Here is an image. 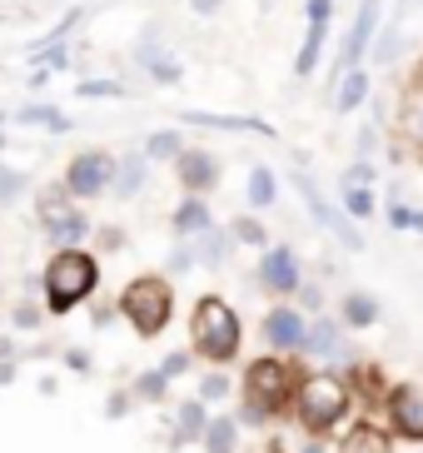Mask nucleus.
<instances>
[{
    "label": "nucleus",
    "mask_w": 423,
    "mask_h": 453,
    "mask_svg": "<svg viewBox=\"0 0 423 453\" xmlns=\"http://www.w3.org/2000/svg\"><path fill=\"white\" fill-rule=\"evenodd\" d=\"M189 265H199L195 250H170V269H174V274H180V269H189Z\"/></svg>",
    "instance_id": "50"
},
{
    "label": "nucleus",
    "mask_w": 423,
    "mask_h": 453,
    "mask_svg": "<svg viewBox=\"0 0 423 453\" xmlns=\"http://www.w3.org/2000/svg\"><path fill=\"white\" fill-rule=\"evenodd\" d=\"M130 394H110V403H105V418H125V413H130Z\"/></svg>",
    "instance_id": "48"
},
{
    "label": "nucleus",
    "mask_w": 423,
    "mask_h": 453,
    "mask_svg": "<svg viewBox=\"0 0 423 453\" xmlns=\"http://www.w3.org/2000/svg\"><path fill=\"white\" fill-rule=\"evenodd\" d=\"M145 75H150V81H155V85H174V81H180V75H185V70L174 65L170 55H159V60H150V65H145Z\"/></svg>",
    "instance_id": "38"
},
{
    "label": "nucleus",
    "mask_w": 423,
    "mask_h": 453,
    "mask_svg": "<svg viewBox=\"0 0 423 453\" xmlns=\"http://www.w3.org/2000/svg\"><path fill=\"white\" fill-rule=\"evenodd\" d=\"M119 314L135 324V334L155 339V334L170 324V314H174L170 280H165V274H140V280H130L125 294H119Z\"/></svg>",
    "instance_id": "4"
},
{
    "label": "nucleus",
    "mask_w": 423,
    "mask_h": 453,
    "mask_svg": "<svg viewBox=\"0 0 423 453\" xmlns=\"http://www.w3.org/2000/svg\"><path fill=\"white\" fill-rule=\"evenodd\" d=\"M388 225H394V229H419V234H423V210H409V204L388 200Z\"/></svg>",
    "instance_id": "36"
},
{
    "label": "nucleus",
    "mask_w": 423,
    "mask_h": 453,
    "mask_svg": "<svg viewBox=\"0 0 423 453\" xmlns=\"http://www.w3.org/2000/svg\"><path fill=\"white\" fill-rule=\"evenodd\" d=\"M100 250H105V254H119V250H125V229L105 225V229H100Z\"/></svg>",
    "instance_id": "43"
},
{
    "label": "nucleus",
    "mask_w": 423,
    "mask_h": 453,
    "mask_svg": "<svg viewBox=\"0 0 423 453\" xmlns=\"http://www.w3.org/2000/svg\"><path fill=\"white\" fill-rule=\"evenodd\" d=\"M189 354L185 349H174V354H165V364H159V373H165V379H180V373H189Z\"/></svg>",
    "instance_id": "39"
},
{
    "label": "nucleus",
    "mask_w": 423,
    "mask_h": 453,
    "mask_svg": "<svg viewBox=\"0 0 423 453\" xmlns=\"http://www.w3.org/2000/svg\"><path fill=\"white\" fill-rule=\"evenodd\" d=\"M349 384L339 373H304L299 379V394H294V418L309 428V434H329L339 418L349 413Z\"/></svg>",
    "instance_id": "3"
},
{
    "label": "nucleus",
    "mask_w": 423,
    "mask_h": 453,
    "mask_svg": "<svg viewBox=\"0 0 423 453\" xmlns=\"http://www.w3.org/2000/svg\"><path fill=\"white\" fill-rule=\"evenodd\" d=\"M294 294H299V304H304L309 314H319V309H324V289H319V284H299Z\"/></svg>",
    "instance_id": "42"
},
{
    "label": "nucleus",
    "mask_w": 423,
    "mask_h": 453,
    "mask_svg": "<svg viewBox=\"0 0 423 453\" xmlns=\"http://www.w3.org/2000/svg\"><path fill=\"white\" fill-rule=\"evenodd\" d=\"M180 125H204V130H244V134H265V140H274V125H265L259 115H214V110H185L180 115Z\"/></svg>",
    "instance_id": "13"
},
{
    "label": "nucleus",
    "mask_w": 423,
    "mask_h": 453,
    "mask_svg": "<svg viewBox=\"0 0 423 453\" xmlns=\"http://www.w3.org/2000/svg\"><path fill=\"white\" fill-rule=\"evenodd\" d=\"M20 189H26V174L11 170V165H0V204H15L20 200Z\"/></svg>",
    "instance_id": "37"
},
{
    "label": "nucleus",
    "mask_w": 423,
    "mask_h": 453,
    "mask_svg": "<svg viewBox=\"0 0 423 453\" xmlns=\"http://www.w3.org/2000/svg\"><path fill=\"white\" fill-rule=\"evenodd\" d=\"M229 250H235L229 225L225 229H204V234H199V244H195V259H199V265H210V269H219L229 259Z\"/></svg>",
    "instance_id": "24"
},
{
    "label": "nucleus",
    "mask_w": 423,
    "mask_h": 453,
    "mask_svg": "<svg viewBox=\"0 0 423 453\" xmlns=\"http://www.w3.org/2000/svg\"><path fill=\"white\" fill-rule=\"evenodd\" d=\"M45 234H50V244H60V250H70V244H80L85 240V234H90V219H85V214H70V219H60V225L55 229H45Z\"/></svg>",
    "instance_id": "30"
},
{
    "label": "nucleus",
    "mask_w": 423,
    "mask_h": 453,
    "mask_svg": "<svg viewBox=\"0 0 423 453\" xmlns=\"http://www.w3.org/2000/svg\"><path fill=\"white\" fill-rule=\"evenodd\" d=\"M180 150H185V134H180V130H155L140 155H145L150 165H165V160L174 165V160H180Z\"/></svg>",
    "instance_id": "26"
},
{
    "label": "nucleus",
    "mask_w": 423,
    "mask_h": 453,
    "mask_svg": "<svg viewBox=\"0 0 423 453\" xmlns=\"http://www.w3.org/2000/svg\"><path fill=\"white\" fill-rule=\"evenodd\" d=\"M65 369L70 373H90V354H85V349H65Z\"/></svg>",
    "instance_id": "47"
},
{
    "label": "nucleus",
    "mask_w": 423,
    "mask_h": 453,
    "mask_svg": "<svg viewBox=\"0 0 423 453\" xmlns=\"http://www.w3.org/2000/svg\"><path fill=\"white\" fill-rule=\"evenodd\" d=\"M334 85H339V90H334V110H339V115L358 110V105L373 95V81H369V70H364V65H358V70H344Z\"/></svg>",
    "instance_id": "16"
},
{
    "label": "nucleus",
    "mask_w": 423,
    "mask_h": 453,
    "mask_svg": "<svg viewBox=\"0 0 423 453\" xmlns=\"http://www.w3.org/2000/svg\"><path fill=\"white\" fill-rule=\"evenodd\" d=\"M15 329H40V309L35 304H20V309H15Z\"/></svg>",
    "instance_id": "46"
},
{
    "label": "nucleus",
    "mask_w": 423,
    "mask_h": 453,
    "mask_svg": "<svg viewBox=\"0 0 423 453\" xmlns=\"http://www.w3.org/2000/svg\"><path fill=\"white\" fill-rule=\"evenodd\" d=\"M165 394H170V379L159 369H150V373H140L135 379V399H145V403H165Z\"/></svg>",
    "instance_id": "31"
},
{
    "label": "nucleus",
    "mask_w": 423,
    "mask_h": 453,
    "mask_svg": "<svg viewBox=\"0 0 423 453\" xmlns=\"http://www.w3.org/2000/svg\"><path fill=\"white\" fill-rule=\"evenodd\" d=\"M199 399H204V403L229 399V373H225V369H210V373H204V379H199Z\"/></svg>",
    "instance_id": "35"
},
{
    "label": "nucleus",
    "mask_w": 423,
    "mask_h": 453,
    "mask_svg": "<svg viewBox=\"0 0 423 453\" xmlns=\"http://www.w3.org/2000/svg\"><path fill=\"white\" fill-rule=\"evenodd\" d=\"M373 150H379V120H373V125H364V130H358V155L369 160Z\"/></svg>",
    "instance_id": "44"
},
{
    "label": "nucleus",
    "mask_w": 423,
    "mask_h": 453,
    "mask_svg": "<svg viewBox=\"0 0 423 453\" xmlns=\"http://www.w3.org/2000/svg\"><path fill=\"white\" fill-rule=\"evenodd\" d=\"M304 329H309V324H304V309L274 304V309L265 314V339H269L274 349H299V344H304Z\"/></svg>",
    "instance_id": "12"
},
{
    "label": "nucleus",
    "mask_w": 423,
    "mask_h": 453,
    "mask_svg": "<svg viewBox=\"0 0 423 453\" xmlns=\"http://www.w3.org/2000/svg\"><path fill=\"white\" fill-rule=\"evenodd\" d=\"M299 354H314V359H329V364H354L358 354L344 344V319L334 324V319H309L304 329V344H299Z\"/></svg>",
    "instance_id": "9"
},
{
    "label": "nucleus",
    "mask_w": 423,
    "mask_h": 453,
    "mask_svg": "<svg viewBox=\"0 0 423 453\" xmlns=\"http://www.w3.org/2000/svg\"><path fill=\"white\" fill-rule=\"evenodd\" d=\"M334 15V0H304V20L309 26H329Z\"/></svg>",
    "instance_id": "40"
},
{
    "label": "nucleus",
    "mask_w": 423,
    "mask_h": 453,
    "mask_svg": "<svg viewBox=\"0 0 423 453\" xmlns=\"http://www.w3.org/2000/svg\"><path fill=\"white\" fill-rule=\"evenodd\" d=\"M344 214L349 219H369L373 214V189L369 185H344Z\"/></svg>",
    "instance_id": "33"
},
{
    "label": "nucleus",
    "mask_w": 423,
    "mask_h": 453,
    "mask_svg": "<svg viewBox=\"0 0 423 453\" xmlns=\"http://www.w3.org/2000/svg\"><path fill=\"white\" fill-rule=\"evenodd\" d=\"M189 339H195L199 359L229 364L239 354V344H244V324H239V314L225 304V299L204 294V299L195 304V319H189Z\"/></svg>",
    "instance_id": "1"
},
{
    "label": "nucleus",
    "mask_w": 423,
    "mask_h": 453,
    "mask_svg": "<svg viewBox=\"0 0 423 453\" xmlns=\"http://www.w3.org/2000/svg\"><path fill=\"white\" fill-rule=\"evenodd\" d=\"M373 180V160H364V155H358L354 165H349V174H344V185H369Z\"/></svg>",
    "instance_id": "41"
},
{
    "label": "nucleus",
    "mask_w": 423,
    "mask_h": 453,
    "mask_svg": "<svg viewBox=\"0 0 423 453\" xmlns=\"http://www.w3.org/2000/svg\"><path fill=\"white\" fill-rule=\"evenodd\" d=\"M115 155H105V150H85V155H75V160L65 165V189L75 195V200H100L110 185H115Z\"/></svg>",
    "instance_id": "6"
},
{
    "label": "nucleus",
    "mask_w": 423,
    "mask_h": 453,
    "mask_svg": "<svg viewBox=\"0 0 423 453\" xmlns=\"http://www.w3.org/2000/svg\"><path fill=\"white\" fill-rule=\"evenodd\" d=\"M294 185H299V195H304L309 214H314V219H319L324 229H339V225H344V214H339L329 200H324V189H319V180H314L309 170H294Z\"/></svg>",
    "instance_id": "15"
},
{
    "label": "nucleus",
    "mask_w": 423,
    "mask_h": 453,
    "mask_svg": "<svg viewBox=\"0 0 423 453\" xmlns=\"http://www.w3.org/2000/svg\"><path fill=\"white\" fill-rule=\"evenodd\" d=\"M204 424H210V413H204V399L180 403V409H174V428H170V449L199 443V439H204Z\"/></svg>",
    "instance_id": "14"
},
{
    "label": "nucleus",
    "mask_w": 423,
    "mask_h": 453,
    "mask_svg": "<svg viewBox=\"0 0 423 453\" xmlns=\"http://www.w3.org/2000/svg\"><path fill=\"white\" fill-rule=\"evenodd\" d=\"M189 11H195V15H204V20H214V15L225 11V0H189Z\"/></svg>",
    "instance_id": "49"
},
{
    "label": "nucleus",
    "mask_w": 423,
    "mask_h": 453,
    "mask_svg": "<svg viewBox=\"0 0 423 453\" xmlns=\"http://www.w3.org/2000/svg\"><path fill=\"white\" fill-rule=\"evenodd\" d=\"M75 95H80V100H125L130 85H119V81H80Z\"/></svg>",
    "instance_id": "32"
},
{
    "label": "nucleus",
    "mask_w": 423,
    "mask_h": 453,
    "mask_svg": "<svg viewBox=\"0 0 423 453\" xmlns=\"http://www.w3.org/2000/svg\"><path fill=\"white\" fill-rule=\"evenodd\" d=\"M324 45H329V26H309L304 30V45H299V55H294V75H299V81H309V75L319 70Z\"/></svg>",
    "instance_id": "23"
},
{
    "label": "nucleus",
    "mask_w": 423,
    "mask_h": 453,
    "mask_svg": "<svg viewBox=\"0 0 423 453\" xmlns=\"http://www.w3.org/2000/svg\"><path fill=\"white\" fill-rule=\"evenodd\" d=\"M413 5H419V0H398V15H404V11H413ZM398 15H394V20H398Z\"/></svg>",
    "instance_id": "53"
},
{
    "label": "nucleus",
    "mask_w": 423,
    "mask_h": 453,
    "mask_svg": "<svg viewBox=\"0 0 423 453\" xmlns=\"http://www.w3.org/2000/svg\"><path fill=\"white\" fill-rule=\"evenodd\" d=\"M0 150H5V134H0Z\"/></svg>",
    "instance_id": "55"
},
{
    "label": "nucleus",
    "mask_w": 423,
    "mask_h": 453,
    "mask_svg": "<svg viewBox=\"0 0 423 453\" xmlns=\"http://www.w3.org/2000/svg\"><path fill=\"white\" fill-rule=\"evenodd\" d=\"M373 35H379V0H364L358 15H354V26H349V35H344V45H339V70H334V81H339L344 70H358L369 60Z\"/></svg>",
    "instance_id": "8"
},
{
    "label": "nucleus",
    "mask_w": 423,
    "mask_h": 453,
    "mask_svg": "<svg viewBox=\"0 0 423 453\" xmlns=\"http://www.w3.org/2000/svg\"><path fill=\"white\" fill-rule=\"evenodd\" d=\"M174 180L185 185V195H210L219 180H225V160L214 150H199V145H185L180 160H174Z\"/></svg>",
    "instance_id": "7"
},
{
    "label": "nucleus",
    "mask_w": 423,
    "mask_h": 453,
    "mask_svg": "<svg viewBox=\"0 0 423 453\" xmlns=\"http://www.w3.org/2000/svg\"><path fill=\"white\" fill-rule=\"evenodd\" d=\"M274 200H279L274 170H269V165H254V170H250V210H254V214H265Z\"/></svg>",
    "instance_id": "25"
},
{
    "label": "nucleus",
    "mask_w": 423,
    "mask_h": 453,
    "mask_svg": "<svg viewBox=\"0 0 423 453\" xmlns=\"http://www.w3.org/2000/svg\"><path fill=\"white\" fill-rule=\"evenodd\" d=\"M70 200H75V195L65 189V180H60V185H45V189H40V200H35L40 225H45V229H55L60 219H70V214H75V204H70Z\"/></svg>",
    "instance_id": "18"
},
{
    "label": "nucleus",
    "mask_w": 423,
    "mask_h": 453,
    "mask_svg": "<svg viewBox=\"0 0 423 453\" xmlns=\"http://www.w3.org/2000/svg\"><path fill=\"white\" fill-rule=\"evenodd\" d=\"M199 443H204V453H239V418H229V413L210 418Z\"/></svg>",
    "instance_id": "22"
},
{
    "label": "nucleus",
    "mask_w": 423,
    "mask_h": 453,
    "mask_svg": "<svg viewBox=\"0 0 423 453\" xmlns=\"http://www.w3.org/2000/svg\"><path fill=\"white\" fill-rule=\"evenodd\" d=\"M45 304H50V314H70L75 304H85L95 294V284H100V274H95V259L85 250H55V259L45 265Z\"/></svg>",
    "instance_id": "2"
},
{
    "label": "nucleus",
    "mask_w": 423,
    "mask_h": 453,
    "mask_svg": "<svg viewBox=\"0 0 423 453\" xmlns=\"http://www.w3.org/2000/svg\"><path fill=\"white\" fill-rule=\"evenodd\" d=\"M259 284L274 294H294L299 284H304V269H299V254L289 250V244H274V250H265V259H259Z\"/></svg>",
    "instance_id": "11"
},
{
    "label": "nucleus",
    "mask_w": 423,
    "mask_h": 453,
    "mask_svg": "<svg viewBox=\"0 0 423 453\" xmlns=\"http://www.w3.org/2000/svg\"><path fill=\"white\" fill-rule=\"evenodd\" d=\"M170 225H174V234H204V229H214V214L204 204V195H189L185 204H174Z\"/></svg>",
    "instance_id": "19"
},
{
    "label": "nucleus",
    "mask_w": 423,
    "mask_h": 453,
    "mask_svg": "<svg viewBox=\"0 0 423 453\" xmlns=\"http://www.w3.org/2000/svg\"><path fill=\"white\" fill-rule=\"evenodd\" d=\"M110 319H115V309H110V304H95V324H100V329H105Z\"/></svg>",
    "instance_id": "51"
},
{
    "label": "nucleus",
    "mask_w": 423,
    "mask_h": 453,
    "mask_svg": "<svg viewBox=\"0 0 423 453\" xmlns=\"http://www.w3.org/2000/svg\"><path fill=\"white\" fill-rule=\"evenodd\" d=\"M388 424H394V434L398 439H413V443H423V394L413 384H398V388H388Z\"/></svg>",
    "instance_id": "10"
},
{
    "label": "nucleus",
    "mask_w": 423,
    "mask_h": 453,
    "mask_svg": "<svg viewBox=\"0 0 423 453\" xmlns=\"http://www.w3.org/2000/svg\"><path fill=\"white\" fill-rule=\"evenodd\" d=\"M344 453H394V443H388V434H384V428L358 424V428H349Z\"/></svg>",
    "instance_id": "27"
},
{
    "label": "nucleus",
    "mask_w": 423,
    "mask_h": 453,
    "mask_svg": "<svg viewBox=\"0 0 423 453\" xmlns=\"http://www.w3.org/2000/svg\"><path fill=\"white\" fill-rule=\"evenodd\" d=\"M235 418H239L244 428H265V418H269V413H265V409H254V403H244V409H239Z\"/></svg>",
    "instance_id": "45"
},
{
    "label": "nucleus",
    "mask_w": 423,
    "mask_h": 453,
    "mask_svg": "<svg viewBox=\"0 0 423 453\" xmlns=\"http://www.w3.org/2000/svg\"><path fill=\"white\" fill-rule=\"evenodd\" d=\"M11 379H15V364H11V359H0V384H11Z\"/></svg>",
    "instance_id": "52"
},
{
    "label": "nucleus",
    "mask_w": 423,
    "mask_h": 453,
    "mask_svg": "<svg viewBox=\"0 0 423 453\" xmlns=\"http://www.w3.org/2000/svg\"><path fill=\"white\" fill-rule=\"evenodd\" d=\"M299 453H324V443H304V449H299Z\"/></svg>",
    "instance_id": "54"
},
{
    "label": "nucleus",
    "mask_w": 423,
    "mask_h": 453,
    "mask_svg": "<svg viewBox=\"0 0 423 453\" xmlns=\"http://www.w3.org/2000/svg\"><path fill=\"white\" fill-rule=\"evenodd\" d=\"M145 174H150V160L135 150V155H125V160L115 165V185H110V189H115L119 200H135V195L145 189Z\"/></svg>",
    "instance_id": "20"
},
{
    "label": "nucleus",
    "mask_w": 423,
    "mask_h": 453,
    "mask_svg": "<svg viewBox=\"0 0 423 453\" xmlns=\"http://www.w3.org/2000/svg\"><path fill=\"white\" fill-rule=\"evenodd\" d=\"M398 130L409 134L413 145L423 150V65L419 75L409 81V90H404V110H398Z\"/></svg>",
    "instance_id": "17"
},
{
    "label": "nucleus",
    "mask_w": 423,
    "mask_h": 453,
    "mask_svg": "<svg viewBox=\"0 0 423 453\" xmlns=\"http://www.w3.org/2000/svg\"><path fill=\"white\" fill-rule=\"evenodd\" d=\"M15 120H20V125H45L50 134L75 130V125H70V115H65V110H55V105H26L20 115H15Z\"/></svg>",
    "instance_id": "29"
},
{
    "label": "nucleus",
    "mask_w": 423,
    "mask_h": 453,
    "mask_svg": "<svg viewBox=\"0 0 423 453\" xmlns=\"http://www.w3.org/2000/svg\"><path fill=\"white\" fill-rule=\"evenodd\" d=\"M229 234H235L239 244H259V250H265V244H269L265 225H259L254 214H239V219H229Z\"/></svg>",
    "instance_id": "34"
},
{
    "label": "nucleus",
    "mask_w": 423,
    "mask_h": 453,
    "mask_svg": "<svg viewBox=\"0 0 423 453\" xmlns=\"http://www.w3.org/2000/svg\"><path fill=\"white\" fill-rule=\"evenodd\" d=\"M299 379L304 373L289 359H254L250 373H244V403H254L265 413H284L294 403V394H299Z\"/></svg>",
    "instance_id": "5"
},
{
    "label": "nucleus",
    "mask_w": 423,
    "mask_h": 453,
    "mask_svg": "<svg viewBox=\"0 0 423 453\" xmlns=\"http://www.w3.org/2000/svg\"><path fill=\"white\" fill-rule=\"evenodd\" d=\"M398 55H404V30H398V20H388L379 35H373V45H369V60L373 65H394Z\"/></svg>",
    "instance_id": "28"
},
{
    "label": "nucleus",
    "mask_w": 423,
    "mask_h": 453,
    "mask_svg": "<svg viewBox=\"0 0 423 453\" xmlns=\"http://www.w3.org/2000/svg\"><path fill=\"white\" fill-rule=\"evenodd\" d=\"M339 319L349 324V329H369V324H379V299L364 289H349L344 304H339Z\"/></svg>",
    "instance_id": "21"
}]
</instances>
